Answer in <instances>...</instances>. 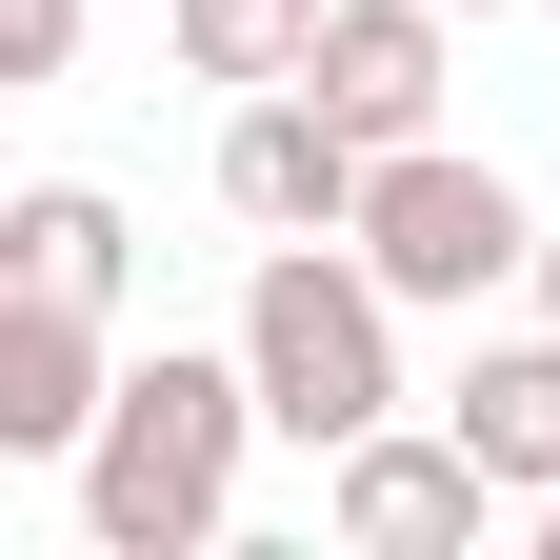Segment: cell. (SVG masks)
<instances>
[{"instance_id": "cell-1", "label": "cell", "mask_w": 560, "mask_h": 560, "mask_svg": "<svg viewBox=\"0 0 560 560\" xmlns=\"http://www.w3.org/2000/svg\"><path fill=\"white\" fill-rule=\"evenodd\" d=\"M241 441H280L241 340H221V361H200V340L120 361L101 441H81V540H101V560H221V521H241Z\"/></svg>"}, {"instance_id": "cell-2", "label": "cell", "mask_w": 560, "mask_h": 560, "mask_svg": "<svg viewBox=\"0 0 560 560\" xmlns=\"http://www.w3.org/2000/svg\"><path fill=\"white\" fill-rule=\"evenodd\" d=\"M241 361H260V420L301 460L381 441V420H400V280L361 241H260L241 260Z\"/></svg>"}, {"instance_id": "cell-3", "label": "cell", "mask_w": 560, "mask_h": 560, "mask_svg": "<svg viewBox=\"0 0 560 560\" xmlns=\"http://www.w3.org/2000/svg\"><path fill=\"white\" fill-rule=\"evenodd\" d=\"M361 260L400 280V320H480V301H521V280H540V200H521L501 161H460V140H381Z\"/></svg>"}, {"instance_id": "cell-4", "label": "cell", "mask_w": 560, "mask_h": 560, "mask_svg": "<svg viewBox=\"0 0 560 560\" xmlns=\"http://www.w3.org/2000/svg\"><path fill=\"white\" fill-rule=\"evenodd\" d=\"M361 180H381V140L320 81H241L221 101V221L241 241H361Z\"/></svg>"}, {"instance_id": "cell-5", "label": "cell", "mask_w": 560, "mask_h": 560, "mask_svg": "<svg viewBox=\"0 0 560 560\" xmlns=\"http://www.w3.org/2000/svg\"><path fill=\"white\" fill-rule=\"evenodd\" d=\"M320 521H340V560H480L501 460H480L460 420H381V441H340V460H320Z\"/></svg>"}, {"instance_id": "cell-6", "label": "cell", "mask_w": 560, "mask_h": 560, "mask_svg": "<svg viewBox=\"0 0 560 560\" xmlns=\"http://www.w3.org/2000/svg\"><path fill=\"white\" fill-rule=\"evenodd\" d=\"M120 400V340L101 301H60V280H0V460H81Z\"/></svg>"}, {"instance_id": "cell-7", "label": "cell", "mask_w": 560, "mask_h": 560, "mask_svg": "<svg viewBox=\"0 0 560 560\" xmlns=\"http://www.w3.org/2000/svg\"><path fill=\"white\" fill-rule=\"evenodd\" d=\"M441 21H460V0H320V60H301V81L361 120V140H441V81H460Z\"/></svg>"}, {"instance_id": "cell-8", "label": "cell", "mask_w": 560, "mask_h": 560, "mask_svg": "<svg viewBox=\"0 0 560 560\" xmlns=\"http://www.w3.org/2000/svg\"><path fill=\"white\" fill-rule=\"evenodd\" d=\"M441 420L480 460H501V501H560V320L521 301L501 340H460V381H441Z\"/></svg>"}, {"instance_id": "cell-9", "label": "cell", "mask_w": 560, "mask_h": 560, "mask_svg": "<svg viewBox=\"0 0 560 560\" xmlns=\"http://www.w3.org/2000/svg\"><path fill=\"white\" fill-rule=\"evenodd\" d=\"M161 40H180V81H301L320 60V0H161Z\"/></svg>"}, {"instance_id": "cell-10", "label": "cell", "mask_w": 560, "mask_h": 560, "mask_svg": "<svg viewBox=\"0 0 560 560\" xmlns=\"http://www.w3.org/2000/svg\"><path fill=\"white\" fill-rule=\"evenodd\" d=\"M0 260L60 280V301H120V200L101 180H21V200H0Z\"/></svg>"}, {"instance_id": "cell-11", "label": "cell", "mask_w": 560, "mask_h": 560, "mask_svg": "<svg viewBox=\"0 0 560 560\" xmlns=\"http://www.w3.org/2000/svg\"><path fill=\"white\" fill-rule=\"evenodd\" d=\"M0 81H81V0H0Z\"/></svg>"}, {"instance_id": "cell-12", "label": "cell", "mask_w": 560, "mask_h": 560, "mask_svg": "<svg viewBox=\"0 0 560 560\" xmlns=\"http://www.w3.org/2000/svg\"><path fill=\"white\" fill-rule=\"evenodd\" d=\"M521 301H540V320H560V221H540V280H521Z\"/></svg>"}, {"instance_id": "cell-13", "label": "cell", "mask_w": 560, "mask_h": 560, "mask_svg": "<svg viewBox=\"0 0 560 560\" xmlns=\"http://www.w3.org/2000/svg\"><path fill=\"white\" fill-rule=\"evenodd\" d=\"M480 21H501V0H480Z\"/></svg>"}, {"instance_id": "cell-14", "label": "cell", "mask_w": 560, "mask_h": 560, "mask_svg": "<svg viewBox=\"0 0 560 560\" xmlns=\"http://www.w3.org/2000/svg\"><path fill=\"white\" fill-rule=\"evenodd\" d=\"M540 21H560V0H540Z\"/></svg>"}]
</instances>
